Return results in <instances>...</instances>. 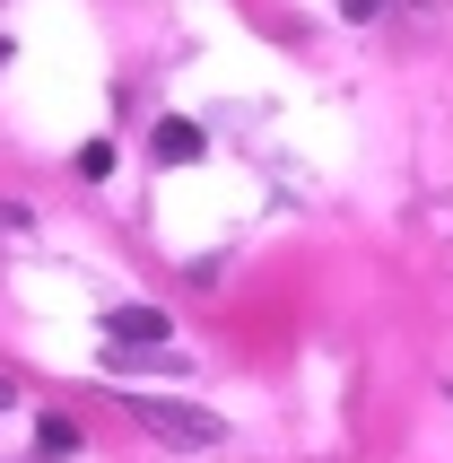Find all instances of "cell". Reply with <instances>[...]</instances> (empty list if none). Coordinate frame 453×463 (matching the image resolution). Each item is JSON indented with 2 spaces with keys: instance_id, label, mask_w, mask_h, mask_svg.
Listing matches in <instances>:
<instances>
[{
  "instance_id": "6da1fadb",
  "label": "cell",
  "mask_w": 453,
  "mask_h": 463,
  "mask_svg": "<svg viewBox=\"0 0 453 463\" xmlns=\"http://www.w3.org/2000/svg\"><path fill=\"white\" fill-rule=\"evenodd\" d=\"M123 411L140 420V429H157L166 446H218V411H192V402H157V393H123Z\"/></svg>"
},
{
  "instance_id": "7a4b0ae2",
  "label": "cell",
  "mask_w": 453,
  "mask_h": 463,
  "mask_svg": "<svg viewBox=\"0 0 453 463\" xmlns=\"http://www.w3.org/2000/svg\"><path fill=\"white\" fill-rule=\"evenodd\" d=\"M105 333L140 350V341H166V333H175V315H166V307H114V315H105Z\"/></svg>"
},
{
  "instance_id": "3957f363",
  "label": "cell",
  "mask_w": 453,
  "mask_h": 463,
  "mask_svg": "<svg viewBox=\"0 0 453 463\" xmlns=\"http://www.w3.org/2000/svg\"><path fill=\"white\" fill-rule=\"evenodd\" d=\"M149 149L166 157V166H192V157H201V123H183V114H166V123L149 131Z\"/></svg>"
},
{
  "instance_id": "277c9868",
  "label": "cell",
  "mask_w": 453,
  "mask_h": 463,
  "mask_svg": "<svg viewBox=\"0 0 453 463\" xmlns=\"http://www.w3.org/2000/svg\"><path fill=\"white\" fill-rule=\"evenodd\" d=\"M35 438H44V455H79V429H70L61 411H44V420H35Z\"/></svg>"
},
{
  "instance_id": "5b68a950",
  "label": "cell",
  "mask_w": 453,
  "mask_h": 463,
  "mask_svg": "<svg viewBox=\"0 0 453 463\" xmlns=\"http://www.w3.org/2000/svg\"><path fill=\"white\" fill-rule=\"evenodd\" d=\"M70 166H79V175H114V140H88V149H79Z\"/></svg>"
},
{
  "instance_id": "8992f818",
  "label": "cell",
  "mask_w": 453,
  "mask_h": 463,
  "mask_svg": "<svg viewBox=\"0 0 453 463\" xmlns=\"http://www.w3.org/2000/svg\"><path fill=\"white\" fill-rule=\"evenodd\" d=\"M340 9H349V18H375V9H384V0H340Z\"/></svg>"
},
{
  "instance_id": "52a82bcc",
  "label": "cell",
  "mask_w": 453,
  "mask_h": 463,
  "mask_svg": "<svg viewBox=\"0 0 453 463\" xmlns=\"http://www.w3.org/2000/svg\"><path fill=\"white\" fill-rule=\"evenodd\" d=\"M0 228H18V210H9V202H0Z\"/></svg>"
},
{
  "instance_id": "ba28073f",
  "label": "cell",
  "mask_w": 453,
  "mask_h": 463,
  "mask_svg": "<svg viewBox=\"0 0 453 463\" xmlns=\"http://www.w3.org/2000/svg\"><path fill=\"white\" fill-rule=\"evenodd\" d=\"M0 402H9V376H0Z\"/></svg>"
}]
</instances>
